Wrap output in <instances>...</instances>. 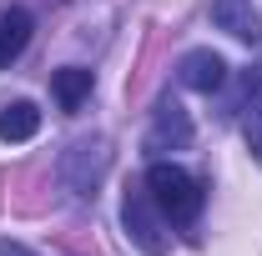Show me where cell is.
Returning a JSON list of instances; mask_svg holds the SVG:
<instances>
[{"mask_svg": "<svg viewBox=\"0 0 262 256\" xmlns=\"http://www.w3.org/2000/svg\"><path fill=\"white\" fill-rule=\"evenodd\" d=\"M146 191L162 206L166 221H196V216H202V186H196L192 171H182L177 161H151Z\"/></svg>", "mask_w": 262, "mask_h": 256, "instance_id": "cell-1", "label": "cell"}, {"mask_svg": "<svg viewBox=\"0 0 262 256\" xmlns=\"http://www.w3.org/2000/svg\"><path fill=\"white\" fill-rule=\"evenodd\" d=\"M106 171H111V146H106V136H81V141H71L61 151V181L76 196H96L101 181H106Z\"/></svg>", "mask_w": 262, "mask_h": 256, "instance_id": "cell-2", "label": "cell"}, {"mask_svg": "<svg viewBox=\"0 0 262 256\" xmlns=\"http://www.w3.org/2000/svg\"><path fill=\"white\" fill-rule=\"evenodd\" d=\"M121 226H126V236L146 256L166 251V216H162V206L151 201V191H126V201H121Z\"/></svg>", "mask_w": 262, "mask_h": 256, "instance_id": "cell-3", "label": "cell"}, {"mask_svg": "<svg viewBox=\"0 0 262 256\" xmlns=\"http://www.w3.org/2000/svg\"><path fill=\"white\" fill-rule=\"evenodd\" d=\"M151 156H166V151H187L192 146V116L177 106V100H162L157 106V121L146 131V141H141Z\"/></svg>", "mask_w": 262, "mask_h": 256, "instance_id": "cell-4", "label": "cell"}, {"mask_svg": "<svg viewBox=\"0 0 262 256\" xmlns=\"http://www.w3.org/2000/svg\"><path fill=\"white\" fill-rule=\"evenodd\" d=\"M177 81H182L187 91L212 96V91H222V86H227V61H222L217 50H187L182 65H177Z\"/></svg>", "mask_w": 262, "mask_h": 256, "instance_id": "cell-5", "label": "cell"}, {"mask_svg": "<svg viewBox=\"0 0 262 256\" xmlns=\"http://www.w3.org/2000/svg\"><path fill=\"white\" fill-rule=\"evenodd\" d=\"M212 25L227 31L232 40L257 45L262 40V10L252 5V0H212Z\"/></svg>", "mask_w": 262, "mask_h": 256, "instance_id": "cell-6", "label": "cell"}, {"mask_svg": "<svg viewBox=\"0 0 262 256\" xmlns=\"http://www.w3.org/2000/svg\"><path fill=\"white\" fill-rule=\"evenodd\" d=\"M91 70L86 65H66V70H56L51 75V96H56V106L61 111H81L86 106V96H91Z\"/></svg>", "mask_w": 262, "mask_h": 256, "instance_id": "cell-7", "label": "cell"}, {"mask_svg": "<svg viewBox=\"0 0 262 256\" xmlns=\"http://www.w3.org/2000/svg\"><path fill=\"white\" fill-rule=\"evenodd\" d=\"M31 31H35V20L26 10H5L0 15V65L20 61V50L31 45Z\"/></svg>", "mask_w": 262, "mask_h": 256, "instance_id": "cell-8", "label": "cell"}, {"mask_svg": "<svg viewBox=\"0 0 262 256\" xmlns=\"http://www.w3.org/2000/svg\"><path fill=\"white\" fill-rule=\"evenodd\" d=\"M35 131H40V111H35L31 100H10V106H0V141H31Z\"/></svg>", "mask_w": 262, "mask_h": 256, "instance_id": "cell-9", "label": "cell"}, {"mask_svg": "<svg viewBox=\"0 0 262 256\" xmlns=\"http://www.w3.org/2000/svg\"><path fill=\"white\" fill-rule=\"evenodd\" d=\"M242 136H247V151H252V161L262 166V96L247 106V116H242Z\"/></svg>", "mask_w": 262, "mask_h": 256, "instance_id": "cell-10", "label": "cell"}, {"mask_svg": "<svg viewBox=\"0 0 262 256\" xmlns=\"http://www.w3.org/2000/svg\"><path fill=\"white\" fill-rule=\"evenodd\" d=\"M0 256H35V251L20 246V241H5V236H0Z\"/></svg>", "mask_w": 262, "mask_h": 256, "instance_id": "cell-11", "label": "cell"}]
</instances>
